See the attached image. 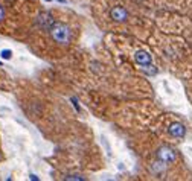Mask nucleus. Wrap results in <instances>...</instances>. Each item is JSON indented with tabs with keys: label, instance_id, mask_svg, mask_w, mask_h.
Segmentation results:
<instances>
[{
	"label": "nucleus",
	"instance_id": "nucleus-1",
	"mask_svg": "<svg viewBox=\"0 0 192 181\" xmlns=\"http://www.w3.org/2000/svg\"><path fill=\"white\" fill-rule=\"evenodd\" d=\"M49 34L55 43H58L61 46H67L72 41V29L64 23L55 22L52 24V28L49 29Z\"/></svg>",
	"mask_w": 192,
	"mask_h": 181
},
{
	"label": "nucleus",
	"instance_id": "nucleus-5",
	"mask_svg": "<svg viewBox=\"0 0 192 181\" xmlns=\"http://www.w3.org/2000/svg\"><path fill=\"white\" fill-rule=\"evenodd\" d=\"M169 134L172 137H175V138H180L186 134V128L180 122H174V123L169 125Z\"/></svg>",
	"mask_w": 192,
	"mask_h": 181
},
{
	"label": "nucleus",
	"instance_id": "nucleus-10",
	"mask_svg": "<svg viewBox=\"0 0 192 181\" xmlns=\"http://www.w3.org/2000/svg\"><path fill=\"white\" fill-rule=\"evenodd\" d=\"M31 180H38V177H37V175H34V173H32V175H31Z\"/></svg>",
	"mask_w": 192,
	"mask_h": 181
},
{
	"label": "nucleus",
	"instance_id": "nucleus-9",
	"mask_svg": "<svg viewBox=\"0 0 192 181\" xmlns=\"http://www.w3.org/2000/svg\"><path fill=\"white\" fill-rule=\"evenodd\" d=\"M3 18H5V9H3V8H2V5H0V22H2Z\"/></svg>",
	"mask_w": 192,
	"mask_h": 181
},
{
	"label": "nucleus",
	"instance_id": "nucleus-7",
	"mask_svg": "<svg viewBox=\"0 0 192 181\" xmlns=\"http://www.w3.org/2000/svg\"><path fill=\"white\" fill-rule=\"evenodd\" d=\"M64 180H79V181H83L84 178H83V177H79V175H69V177H66Z\"/></svg>",
	"mask_w": 192,
	"mask_h": 181
},
{
	"label": "nucleus",
	"instance_id": "nucleus-8",
	"mask_svg": "<svg viewBox=\"0 0 192 181\" xmlns=\"http://www.w3.org/2000/svg\"><path fill=\"white\" fill-rule=\"evenodd\" d=\"M70 101L73 102V105H75V108H76V111H81V108H79V105H78V101H76L75 98H72Z\"/></svg>",
	"mask_w": 192,
	"mask_h": 181
},
{
	"label": "nucleus",
	"instance_id": "nucleus-6",
	"mask_svg": "<svg viewBox=\"0 0 192 181\" xmlns=\"http://www.w3.org/2000/svg\"><path fill=\"white\" fill-rule=\"evenodd\" d=\"M0 57L3 58V59H11L12 58V50H9V49H3V50L0 52Z\"/></svg>",
	"mask_w": 192,
	"mask_h": 181
},
{
	"label": "nucleus",
	"instance_id": "nucleus-12",
	"mask_svg": "<svg viewBox=\"0 0 192 181\" xmlns=\"http://www.w3.org/2000/svg\"><path fill=\"white\" fill-rule=\"evenodd\" d=\"M46 2H50V0H46Z\"/></svg>",
	"mask_w": 192,
	"mask_h": 181
},
{
	"label": "nucleus",
	"instance_id": "nucleus-11",
	"mask_svg": "<svg viewBox=\"0 0 192 181\" xmlns=\"http://www.w3.org/2000/svg\"><path fill=\"white\" fill-rule=\"evenodd\" d=\"M0 66H2V61H0Z\"/></svg>",
	"mask_w": 192,
	"mask_h": 181
},
{
	"label": "nucleus",
	"instance_id": "nucleus-3",
	"mask_svg": "<svg viewBox=\"0 0 192 181\" xmlns=\"http://www.w3.org/2000/svg\"><path fill=\"white\" fill-rule=\"evenodd\" d=\"M110 17H111L113 22L122 23L128 18V12H127V9H125L124 6H119V5H118V6H113V8L110 9Z\"/></svg>",
	"mask_w": 192,
	"mask_h": 181
},
{
	"label": "nucleus",
	"instance_id": "nucleus-4",
	"mask_svg": "<svg viewBox=\"0 0 192 181\" xmlns=\"http://www.w3.org/2000/svg\"><path fill=\"white\" fill-rule=\"evenodd\" d=\"M134 61H136L140 67H148V66H151V64H153V58H151V55H149L148 52H145V50H139V52H136V55H134Z\"/></svg>",
	"mask_w": 192,
	"mask_h": 181
},
{
	"label": "nucleus",
	"instance_id": "nucleus-2",
	"mask_svg": "<svg viewBox=\"0 0 192 181\" xmlns=\"http://www.w3.org/2000/svg\"><path fill=\"white\" fill-rule=\"evenodd\" d=\"M156 155H157V160H160V161H163V163H166V164L175 161V152L168 146L159 148L157 152H156Z\"/></svg>",
	"mask_w": 192,
	"mask_h": 181
}]
</instances>
